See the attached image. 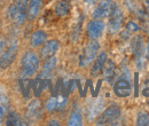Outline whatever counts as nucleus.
Wrapping results in <instances>:
<instances>
[{
    "label": "nucleus",
    "mask_w": 149,
    "mask_h": 126,
    "mask_svg": "<svg viewBox=\"0 0 149 126\" xmlns=\"http://www.w3.org/2000/svg\"><path fill=\"white\" fill-rule=\"evenodd\" d=\"M19 68H21V76L24 78H29L35 76L40 68V57L39 55L32 51H25L19 60Z\"/></svg>",
    "instance_id": "1"
},
{
    "label": "nucleus",
    "mask_w": 149,
    "mask_h": 126,
    "mask_svg": "<svg viewBox=\"0 0 149 126\" xmlns=\"http://www.w3.org/2000/svg\"><path fill=\"white\" fill-rule=\"evenodd\" d=\"M28 5L29 0H12L9 3L6 14L14 25L21 26L28 19Z\"/></svg>",
    "instance_id": "2"
},
{
    "label": "nucleus",
    "mask_w": 149,
    "mask_h": 126,
    "mask_svg": "<svg viewBox=\"0 0 149 126\" xmlns=\"http://www.w3.org/2000/svg\"><path fill=\"white\" fill-rule=\"evenodd\" d=\"M100 48L99 42L96 41V39L91 40L84 48L83 53L80 55V60H79V65L80 67H88L92 62L94 61V58L96 57L97 51Z\"/></svg>",
    "instance_id": "3"
},
{
    "label": "nucleus",
    "mask_w": 149,
    "mask_h": 126,
    "mask_svg": "<svg viewBox=\"0 0 149 126\" xmlns=\"http://www.w3.org/2000/svg\"><path fill=\"white\" fill-rule=\"evenodd\" d=\"M120 116V108L116 104H111L106 109L101 116L96 120V125H108V124H113Z\"/></svg>",
    "instance_id": "4"
},
{
    "label": "nucleus",
    "mask_w": 149,
    "mask_h": 126,
    "mask_svg": "<svg viewBox=\"0 0 149 126\" xmlns=\"http://www.w3.org/2000/svg\"><path fill=\"white\" fill-rule=\"evenodd\" d=\"M17 53H19L17 45H10L8 47L6 46V49L0 54V70L8 69L16 60Z\"/></svg>",
    "instance_id": "5"
},
{
    "label": "nucleus",
    "mask_w": 149,
    "mask_h": 126,
    "mask_svg": "<svg viewBox=\"0 0 149 126\" xmlns=\"http://www.w3.org/2000/svg\"><path fill=\"white\" fill-rule=\"evenodd\" d=\"M116 7H117V5L112 0H101L97 3L96 8L94 9L93 17L100 18V19L109 17Z\"/></svg>",
    "instance_id": "6"
},
{
    "label": "nucleus",
    "mask_w": 149,
    "mask_h": 126,
    "mask_svg": "<svg viewBox=\"0 0 149 126\" xmlns=\"http://www.w3.org/2000/svg\"><path fill=\"white\" fill-rule=\"evenodd\" d=\"M123 10L117 6L115 8V10L112 12L109 16V21H108V31L109 33H116L119 31L122 23H123Z\"/></svg>",
    "instance_id": "7"
},
{
    "label": "nucleus",
    "mask_w": 149,
    "mask_h": 126,
    "mask_svg": "<svg viewBox=\"0 0 149 126\" xmlns=\"http://www.w3.org/2000/svg\"><path fill=\"white\" fill-rule=\"evenodd\" d=\"M104 31V22L100 18H94L87 24V37L93 40L99 39Z\"/></svg>",
    "instance_id": "8"
},
{
    "label": "nucleus",
    "mask_w": 149,
    "mask_h": 126,
    "mask_svg": "<svg viewBox=\"0 0 149 126\" xmlns=\"http://www.w3.org/2000/svg\"><path fill=\"white\" fill-rule=\"evenodd\" d=\"M113 92L119 97H127L132 93L131 83L125 78H119L113 85Z\"/></svg>",
    "instance_id": "9"
},
{
    "label": "nucleus",
    "mask_w": 149,
    "mask_h": 126,
    "mask_svg": "<svg viewBox=\"0 0 149 126\" xmlns=\"http://www.w3.org/2000/svg\"><path fill=\"white\" fill-rule=\"evenodd\" d=\"M58 47H60V44H58V41L56 39H52V40L45 41L44 46L41 47V49L39 52V57L45 61L46 58H48L51 56H54V54L58 49Z\"/></svg>",
    "instance_id": "10"
},
{
    "label": "nucleus",
    "mask_w": 149,
    "mask_h": 126,
    "mask_svg": "<svg viewBox=\"0 0 149 126\" xmlns=\"http://www.w3.org/2000/svg\"><path fill=\"white\" fill-rule=\"evenodd\" d=\"M67 103V99L63 96H52L49 97L46 103H45V108L48 112H54L57 110H61L62 108H64Z\"/></svg>",
    "instance_id": "11"
},
{
    "label": "nucleus",
    "mask_w": 149,
    "mask_h": 126,
    "mask_svg": "<svg viewBox=\"0 0 149 126\" xmlns=\"http://www.w3.org/2000/svg\"><path fill=\"white\" fill-rule=\"evenodd\" d=\"M107 60H108V57H107V54L104 52H101L100 54L96 56L95 61H94L93 64H92V68H91V74L93 77H97L102 72Z\"/></svg>",
    "instance_id": "12"
},
{
    "label": "nucleus",
    "mask_w": 149,
    "mask_h": 126,
    "mask_svg": "<svg viewBox=\"0 0 149 126\" xmlns=\"http://www.w3.org/2000/svg\"><path fill=\"white\" fill-rule=\"evenodd\" d=\"M41 115V103L38 100H33L26 107V117L29 120H38Z\"/></svg>",
    "instance_id": "13"
},
{
    "label": "nucleus",
    "mask_w": 149,
    "mask_h": 126,
    "mask_svg": "<svg viewBox=\"0 0 149 126\" xmlns=\"http://www.w3.org/2000/svg\"><path fill=\"white\" fill-rule=\"evenodd\" d=\"M56 57L55 56H51L45 60L44 62V65L40 70V77L41 78H49L52 76V73L54 71L56 67Z\"/></svg>",
    "instance_id": "14"
},
{
    "label": "nucleus",
    "mask_w": 149,
    "mask_h": 126,
    "mask_svg": "<svg viewBox=\"0 0 149 126\" xmlns=\"http://www.w3.org/2000/svg\"><path fill=\"white\" fill-rule=\"evenodd\" d=\"M44 0H29L28 5V19L33 21L40 13Z\"/></svg>",
    "instance_id": "15"
},
{
    "label": "nucleus",
    "mask_w": 149,
    "mask_h": 126,
    "mask_svg": "<svg viewBox=\"0 0 149 126\" xmlns=\"http://www.w3.org/2000/svg\"><path fill=\"white\" fill-rule=\"evenodd\" d=\"M46 39H47L46 32L42 31V30H37L30 37V46L33 47V48H37V47L45 44Z\"/></svg>",
    "instance_id": "16"
},
{
    "label": "nucleus",
    "mask_w": 149,
    "mask_h": 126,
    "mask_svg": "<svg viewBox=\"0 0 149 126\" xmlns=\"http://www.w3.org/2000/svg\"><path fill=\"white\" fill-rule=\"evenodd\" d=\"M70 3L68 0H58L57 2L55 3V7H54V12L57 16L60 17H64L69 14L70 12Z\"/></svg>",
    "instance_id": "17"
},
{
    "label": "nucleus",
    "mask_w": 149,
    "mask_h": 126,
    "mask_svg": "<svg viewBox=\"0 0 149 126\" xmlns=\"http://www.w3.org/2000/svg\"><path fill=\"white\" fill-rule=\"evenodd\" d=\"M5 125H26V123H24V120L21 118L17 112L15 111H9L6 113V118H5Z\"/></svg>",
    "instance_id": "18"
},
{
    "label": "nucleus",
    "mask_w": 149,
    "mask_h": 126,
    "mask_svg": "<svg viewBox=\"0 0 149 126\" xmlns=\"http://www.w3.org/2000/svg\"><path fill=\"white\" fill-rule=\"evenodd\" d=\"M103 77L108 83H112L113 78H115V73H116V67L115 63L112 62L111 60H107L104 68H103Z\"/></svg>",
    "instance_id": "19"
},
{
    "label": "nucleus",
    "mask_w": 149,
    "mask_h": 126,
    "mask_svg": "<svg viewBox=\"0 0 149 126\" xmlns=\"http://www.w3.org/2000/svg\"><path fill=\"white\" fill-rule=\"evenodd\" d=\"M67 124L70 126L83 125V117H81V112H80L79 109H76V110H74V111L70 113Z\"/></svg>",
    "instance_id": "20"
},
{
    "label": "nucleus",
    "mask_w": 149,
    "mask_h": 126,
    "mask_svg": "<svg viewBox=\"0 0 149 126\" xmlns=\"http://www.w3.org/2000/svg\"><path fill=\"white\" fill-rule=\"evenodd\" d=\"M132 48H133V52L134 54L136 55L138 57H141L143 54V42L141 40V37H136L133 39V42H132Z\"/></svg>",
    "instance_id": "21"
},
{
    "label": "nucleus",
    "mask_w": 149,
    "mask_h": 126,
    "mask_svg": "<svg viewBox=\"0 0 149 126\" xmlns=\"http://www.w3.org/2000/svg\"><path fill=\"white\" fill-rule=\"evenodd\" d=\"M138 126H149V115L147 112H140L136 118Z\"/></svg>",
    "instance_id": "22"
},
{
    "label": "nucleus",
    "mask_w": 149,
    "mask_h": 126,
    "mask_svg": "<svg viewBox=\"0 0 149 126\" xmlns=\"http://www.w3.org/2000/svg\"><path fill=\"white\" fill-rule=\"evenodd\" d=\"M126 30H127L129 32H136V31L139 30V25H138L135 22L130 21V22L126 23Z\"/></svg>",
    "instance_id": "23"
},
{
    "label": "nucleus",
    "mask_w": 149,
    "mask_h": 126,
    "mask_svg": "<svg viewBox=\"0 0 149 126\" xmlns=\"http://www.w3.org/2000/svg\"><path fill=\"white\" fill-rule=\"evenodd\" d=\"M6 113H7V111H6V108L0 103V125H2L3 123H5V118H6Z\"/></svg>",
    "instance_id": "24"
},
{
    "label": "nucleus",
    "mask_w": 149,
    "mask_h": 126,
    "mask_svg": "<svg viewBox=\"0 0 149 126\" xmlns=\"http://www.w3.org/2000/svg\"><path fill=\"white\" fill-rule=\"evenodd\" d=\"M6 38L2 36L1 33H0V54L6 49Z\"/></svg>",
    "instance_id": "25"
},
{
    "label": "nucleus",
    "mask_w": 149,
    "mask_h": 126,
    "mask_svg": "<svg viewBox=\"0 0 149 126\" xmlns=\"http://www.w3.org/2000/svg\"><path fill=\"white\" fill-rule=\"evenodd\" d=\"M142 94L145 96H149V79H147L143 83V87H142Z\"/></svg>",
    "instance_id": "26"
},
{
    "label": "nucleus",
    "mask_w": 149,
    "mask_h": 126,
    "mask_svg": "<svg viewBox=\"0 0 149 126\" xmlns=\"http://www.w3.org/2000/svg\"><path fill=\"white\" fill-rule=\"evenodd\" d=\"M47 125H60V123L56 119H51V120L47 122Z\"/></svg>",
    "instance_id": "27"
},
{
    "label": "nucleus",
    "mask_w": 149,
    "mask_h": 126,
    "mask_svg": "<svg viewBox=\"0 0 149 126\" xmlns=\"http://www.w3.org/2000/svg\"><path fill=\"white\" fill-rule=\"evenodd\" d=\"M86 3H88V5H94V3H96L99 0H84Z\"/></svg>",
    "instance_id": "28"
},
{
    "label": "nucleus",
    "mask_w": 149,
    "mask_h": 126,
    "mask_svg": "<svg viewBox=\"0 0 149 126\" xmlns=\"http://www.w3.org/2000/svg\"><path fill=\"white\" fill-rule=\"evenodd\" d=\"M146 55H147V58L149 60V41L147 44V49H146Z\"/></svg>",
    "instance_id": "29"
},
{
    "label": "nucleus",
    "mask_w": 149,
    "mask_h": 126,
    "mask_svg": "<svg viewBox=\"0 0 149 126\" xmlns=\"http://www.w3.org/2000/svg\"><path fill=\"white\" fill-rule=\"evenodd\" d=\"M145 3H146V7H147V12L149 14V0H145Z\"/></svg>",
    "instance_id": "30"
},
{
    "label": "nucleus",
    "mask_w": 149,
    "mask_h": 126,
    "mask_svg": "<svg viewBox=\"0 0 149 126\" xmlns=\"http://www.w3.org/2000/svg\"><path fill=\"white\" fill-rule=\"evenodd\" d=\"M2 3H3V0H0V10H1V8H2Z\"/></svg>",
    "instance_id": "31"
},
{
    "label": "nucleus",
    "mask_w": 149,
    "mask_h": 126,
    "mask_svg": "<svg viewBox=\"0 0 149 126\" xmlns=\"http://www.w3.org/2000/svg\"><path fill=\"white\" fill-rule=\"evenodd\" d=\"M1 26H2V23H1V18H0V31H1Z\"/></svg>",
    "instance_id": "32"
},
{
    "label": "nucleus",
    "mask_w": 149,
    "mask_h": 126,
    "mask_svg": "<svg viewBox=\"0 0 149 126\" xmlns=\"http://www.w3.org/2000/svg\"><path fill=\"white\" fill-rule=\"evenodd\" d=\"M7 1H12V0H7Z\"/></svg>",
    "instance_id": "33"
},
{
    "label": "nucleus",
    "mask_w": 149,
    "mask_h": 126,
    "mask_svg": "<svg viewBox=\"0 0 149 126\" xmlns=\"http://www.w3.org/2000/svg\"><path fill=\"white\" fill-rule=\"evenodd\" d=\"M148 104H149V102H148Z\"/></svg>",
    "instance_id": "34"
},
{
    "label": "nucleus",
    "mask_w": 149,
    "mask_h": 126,
    "mask_svg": "<svg viewBox=\"0 0 149 126\" xmlns=\"http://www.w3.org/2000/svg\"><path fill=\"white\" fill-rule=\"evenodd\" d=\"M68 1H69V0H68Z\"/></svg>",
    "instance_id": "35"
}]
</instances>
